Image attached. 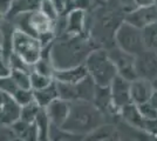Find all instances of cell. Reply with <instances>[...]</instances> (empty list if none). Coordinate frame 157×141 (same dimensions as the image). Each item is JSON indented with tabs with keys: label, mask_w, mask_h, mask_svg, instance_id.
Instances as JSON below:
<instances>
[{
	"label": "cell",
	"mask_w": 157,
	"mask_h": 141,
	"mask_svg": "<svg viewBox=\"0 0 157 141\" xmlns=\"http://www.w3.org/2000/svg\"><path fill=\"white\" fill-rule=\"evenodd\" d=\"M92 14H87V27L89 32L87 34L94 42L96 48L108 49L115 46L114 34L118 26L124 21L125 8L121 0H107L93 7Z\"/></svg>",
	"instance_id": "cell-1"
},
{
	"label": "cell",
	"mask_w": 157,
	"mask_h": 141,
	"mask_svg": "<svg viewBox=\"0 0 157 141\" xmlns=\"http://www.w3.org/2000/svg\"><path fill=\"white\" fill-rule=\"evenodd\" d=\"M96 46L87 34H62L55 37L49 47V59L55 69L75 67L85 64Z\"/></svg>",
	"instance_id": "cell-2"
},
{
	"label": "cell",
	"mask_w": 157,
	"mask_h": 141,
	"mask_svg": "<svg viewBox=\"0 0 157 141\" xmlns=\"http://www.w3.org/2000/svg\"><path fill=\"white\" fill-rule=\"evenodd\" d=\"M105 122V116L92 101L78 100L71 102L68 118L61 127L75 134L85 136Z\"/></svg>",
	"instance_id": "cell-3"
},
{
	"label": "cell",
	"mask_w": 157,
	"mask_h": 141,
	"mask_svg": "<svg viewBox=\"0 0 157 141\" xmlns=\"http://www.w3.org/2000/svg\"><path fill=\"white\" fill-rule=\"evenodd\" d=\"M88 75L96 86L108 87L113 79L117 75V71L105 48H95L87 57L85 64Z\"/></svg>",
	"instance_id": "cell-4"
},
{
	"label": "cell",
	"mask_w": 157,
	"mask_h": 141,
	"mask_svg": "<svg viewBox=\"0 0 157 141\" xmlns=\"http://www.w3.org/2000/svg\"><path fill=\"white\" fill-rule=\"evenodd\" d=\"M12 53L28 66H34L42 55V46L36 37L14 27L12 34Z\"/></svg>",
	"instance_id": "cell-5"
},
{
	"label": "cell",
	"mask_w": 157,
	"mask_h": 141,
	"mask_svg": "<svg viewBox=\"0 0 157 141\" xmlns=\"http://www.w3.org/2000/svg\"><path fill=\"white\" fill-rule=\"evenodd\" d=\"M115 46L132 55H137L145 49L142 29L123 21L114 34Z\"/></svg>",
	"instance_id": "cell-6"
},
{
	"label": "cell",
	"mask_w": 157,
	"mask_h": 141,
	"mask_svg": "<svg viewBox=\"0 0 157 141\" xmlns=\"http://www.w3.org/2000/svg\"><path fill=\"white\" fill-rule=\"evenodd\" d=\"M56 88H58V93H59L60 99H63L66 101H92L95 93V82L93 79L88 75L86 76L82 81H80L78 84H62V82H56Z\"/></svg>",
	"instance_id": "cell-7"
},
{
	"label": "cell",
	"mask_w": 157,
	"mask_h": 141,
	"mask_svg": "<svg viewBox=\"0 0 157 141\" xmlns=\"http://www.w3.org/2000/svg\"><path fill=\"white\" fill-rule=\"evenodd\" d=\"M107 52L116 67L117 75L124 78L128 81L137 79V73H136V67H135V55L123 52L116 46L108 48Z\"/></svg>",
	"instance_id": "cell-8"
},
{
	"label": "cell",
	"mask_w": 157,
	"mask_h": 141,
	"mask_svg": "<svg viewBox=\"0 0 157 141\" xmlns=\"http://www.w3.org/2000/svg\"><path fill=\"white\" fill-rule=\"evenodd\" d=\"M135 67L137 78L152 81L157 79V54L150 49H144L135 55Z\"/></svg>",
	"instance_id": "cell-9"
},
{
	"label": "cell",
	"mask_w": 157,
	"mask_h": 141,
	"mask_svg": "<svg viewBox=\"0 0 157 141\" xmlns=\"http://www.w3.org/2000/svg\"><path fill=\"white\" fill-rule=\"evenodd\" d=\"M109 89H110L113 107L116 111V113L120 115L121 108L131 102L130 81L125 80L124 78H122L120 75H116L109 85Z\"/></svg>",
	"instance_id": "cell-10"
},
{
	"label": "cell",
	"mask_w": 157,
	"mask_h": 141,
	"mask_svg": "<svg viewBox=\"0 0 157 141\" xmlns=\"http://www.w3.org/2000/svg\"><path fill=\"white\" fill-rule=\"evenodd\" d=\"M157 20V4L151 6L135 7L125 13L124 21L132 26L143 29L144 27L150 25Z\"/></svg>",
	"instance_id": "cell-11"
},
{
	"label": "cell",
	"mask_w": 157,
	"mask_h": 141,
	"mask_svg": "<svg viewBox=\"0 0 157 141\" xmlns=\"http://www.w3.org/2000/svg\"><path fill=\"white\" fill-rule=\"evenodd\" d=\"M20 107L8 94L0 92V125L11 126L20 119Z\"/></svg>",
	"instance_id": "cell-12"
},
{
	"label": "cell",
	"mask_w": 157,
	"mask_h": 141,
	"mask_svg": "<svg viewBox=\"0 0 157 141\" xmlns=\"http://www.w3.org/2000/svg\"><path fill=\"white\" fill-rule=\"evenodd\" d=\"M44 109H45V113H46L49 122L52 125L61 127L65 123L66 119L68 118L69 109H71V102L58 98L54 101H52Z\"/></svg>",
	"instance_id": "cell-13"
},
{
	"label": "cell",
	"mask_w": 157,
	"mask_h": 141,
	"mask_svg": "<svg viewBox=\"0 0 157 141\" xmlns=\"http://www.w3.org/2000/svg\"><path fill=\"white\" fill-rule=\"evenodd\" d=\"M87 12L80 8H73L66 13V32L67 34H86Z\"/></svg>",
	"instance_id": "cell-14"
},
{
	"label": "cell",
	"mask_w": 157,
	"mask_h": 141,
	"mask_svg": "<svg viewBox=\"0 0 157 141\" xmlns=\"http://www.w3.org/2000/svg\"><path fill=\"white\" fill-rule=\"evenodd\" d=\"M154 91L152 82L137 78L130 81V100L136 106L144 104L149 100L151 93Z\"/></svg>",
	"instance_id": "cell-15"
},
{
	"label": "cell",
	"mask_w": 157,
	"mask_h": 141,
	"mask_svg": "<svg viewBox=\"0 0 157 141\" xmlns=\"http://www.w3.org/2000/svg\"><path fill=\"white\" fill-rule=\"evenodd\" d=\"M88 76V72L85 65H78L75 67L65 68V69H55L53 74V79L56 82L62 84H78Z\"/></svg>",
	"instance_id": "cell-16"
},
{
	"label": "cell",
	"mask_w": 157,
	"mask_h": 141,
	"mask_svg": "<svg viewBox=\"0 0 157 141\" xmlns=\"http://www.w3.org/2000/svg\"><path fill=\"white\" fill-rule=\"evenodd\" d=\"M82 141H122L118 129L111 123H102L83 136Z\"/></svg>",
	"instance_id": "cell-17"
},
{
	"label": "cell",
	"mask_w": 157,
	"mask_h": 141,
	"mask_svg": "<svg viewBox=\"0 0 157 141\" xmlns=\"http://www.w3.org/2000/svg\"><path fill=\"white\" fill-rule=\"evenodd\" d=\"M40 2L41 0H13L10 10L5 14V19L11 21L13 18L21 13L35 11L40 7Z\"/></svg>",
	"instance_id": "cell-18"
},
{
	"label": "cell",
	"mask_w": 157,
	"mask_h": 141,
	"mask_svg": "<svg viewBox=\"0 0 157 141\" xmlns=\"http://www.w3.org/2000/svg\"><path fill=\"white\" fill-rule=\"evenodd\" d=\"M120 116L130 127L138 128V129H142V127H143L144 119L140 114L137 106L135 104H132V102H130V104L125 105L124 107L121 108Z\"/></svg>",
	"instance_id": "cell-19"
},
{
	"label": "cell",
	"mask_w": 157,
	"mask_h": 141,
	"mask_svg": "<svg viewBox=\"0 0 157 141\" xmlns=\"http://www.w3.org/2000/svg\"><path fill=\"white\" fill-rule=\"evenodd\" d=\"M33 95H34V101L41 108H45L52 101L59 98V93H58V88H56L55 81H53L52 84H49L45 88H41V89H38V91H33Z\"/></svg>",
	"instance_id": "cell-20"
},
{
	"label": "cell",
	"mask_w": 157,
	"mask_h": 141,
	"mask_svg": "<svg viewBox=\"0 0 157 141\" xmlns=\"http://www.w3.org/2000/svg\"><path fill=\"white\" fill-rule=\"evenodd\" d=\"M82 135L68 132L62 127L52 125L49 122V140L51 141H82Z\"/></svg>",
	"instance_id": "cell-21"
},
{
	"label": "cell",
	"mask_w": 157,
	"mask_h": 141,
	"mask_svg": "<svg viewBox=\"0 0 157 141\" xmlns=\"http://www.w3.org/2000/svg\"><path fill=\"white\" fill-rule=\"evenodd\" d=\"M144 46L157 54V20L142 29Z\"/></svg>",
	"instance_id": "cell-22"
},
{
	"label": "cell",
	"mask_w": 157,
	"mask_h": 141,
	"mask_svg": "<svg viewBox=\"0 0 157 141\" xmlns=\"http://www.w3.org/2000/svg\"><path fill=\"white\" fill-rule=\"evenodd\" d=\"M35 123L38 126V141H51L49 140V120L44 108L40 109L39 114L35 119Z\"/></svg>",
	"instance_id": "cell-23"
},
{
	"label": "cell",
	"mask_w": 157,
	"mask_h": 141,
	"mask_svg": "<svg viewBox=\"0 0 157 141\" xmlns=\"http://www.w3.org/2000/svg\"><path fill=\"white\" fill-rule=\"evenodd\" d=\"M53 81H54L53 76L44 75V74L39 73L34 69L29 73V82H31V89L32 91H38L41 88H45L49 84H52Z\"/></svg>",
	"instance_id": "cell-24"
},
{
	"label": "cell",
	"mask_w": 157,
	"mask_h": 141,
	"mask_svg": "<svg viewBox=\"0 0 157 141\" xmlns=\"http://www.w3.org/2000/svg\"><path fill=\"white\" fill-rule=\"evenodd\" d=\"M40 107L39 105L35 102V101H32L29 104H27L25 106H22L21 109H20V120L25 121V122H35V119L39 114Z\"/></svg>",
	"instance_id": "cell-25"
},
{
	"label": "cell",
	"mask_w": 157,
	"mask_h": 141,
	"mask_svg": "<svg viewBox=\"0 0 157 141\" xmlns=\"http://www.w3.org/2000/svg\"><path fill=\"white\" fill-rule=\"evenodd\" d=\"M29 73L24 69H17L12 68L10 69V75L14 80V82L18 85L19 88H31V82H29Z\"/></svg>",
	"instance_id": "cell-26"
},
{
	"label": "cell",
	"mask_w": 157,
	"mask_h": 141,
	"mask_svg": "<svg viewBox=\"0 0 157 141\" xmlns=\"http://www.w3.org/2000/svg\"><path fill=\"white\" fill-rule=\"evenodd\" d=\"M12 98L20 107L34 101V95H33V91L31 88H19Z\"/></svg>",
	"instance_id": "cell-27"
},
{
	"label": "cell",
	"mask_w": 157,
	"mask_h": 141,
	"mask_svg": "<svg viewBox=\"0 0 157 141\" xmlns=\"http://www.w3.org/2000/svg\"><path fill=\"white\" fill-rule=\"evenodd\" d=\"M18 89H19L18 85L14 82V80L11 78L10 74L0 76V92H4V93L13 96Z\"/></svg>",
	"instance_id": "cell-28"
},
{
	"label": "cell",
	"mask_w": 157,
	"mask_h": 141,
	"mask_svg": "<svg viewBox=\"0 0 157 141\" xmlns=\"http://www.w3.org/2000/svg\"><path fill=\"white\" fill-rule=\"evenodd\" d=\"M39 10L52 21H55L58 19V17L60 15L58 10L55 8L54 4H53L51 0H41Z\"/></svg>",
	"instance_id": "cell-29"
},
{
	"label": "cell",
	"mask_w": 157,
	"mask_h": 141,
	"mask_svg": "<svg viewBox=\"0 0 157 141\" xmlns=\"http://www.w3.org/2000/svg\"><path fill=\"white\" fill-rule=\"evenodd\" d=\"M137 108L140 114H141V116L143 118L144 120H152V119L157 118V111L151 106L148 101L144 102V104H141V105H137Z\"/></svg>",
	"instance_id": "cell-30"
},
{
	"label": "cell",
	"mask_w": 157,
	"mask_h": 141,
	"mask_svg": "<svg viewBox=\"0 0 157 141\" xmlns=\"http://www.w3.org/2000/svg\"><path fill=\"white\" fill-rule=\"evenodd\" d=\"M132 132V135H134V139L132 141H157V136L154 134H151L147 131H143V129H138V128H134L130 127Z\"/></svg>",
	"instance_id": "cell-31"
},
{
	"label": "cell",
	"mask_w": 157,
	"mask_h": 141,
	"mask_svg": "<svg viewBox=\"0 0 157 141\" xmlns=\"http://www.w3.org/2000/svg\"><path fill=\"white\" fill-rule=\"evenodd\" d=\"M142 129L157 136V118L152 119V120H144Z\"/></svg>",
	"instance_id": "cell-32"
},
{
	"label": "cell",
	"mask_w": 157,
	"mask_h": 141,
	"mask_svg": "<svg viewBox=\"0 0 157 141\" xmlns=\"http://www.w3.org/2000/svg\"><path fill=\"white\" fill-rule=\"evenodd\" d=\"M136 7H143V6H151L156 5L157 0H132Z\"/></svg>",
	"instance_id": "cell-33"
},
{
	"label": "cell",
	"mask_w": 157,
	"mask_h": 141,
	"mask_svg": "<svg viewBox=\"0 0 157 141\" xmlns=\"http://www.w3.org/2000/svg\"><path fill=\"white\" fill-rule=\"evenodd\" d=\"M12 2H13V0H0V12L6 14Z\"/></svg>",
	"instance_id": "cell-34"
},
{
	"label": "cell",
	"mask_w": 157,
	"mask_h": 141,
	"mask_svg": "<svg viewBox=\"0 0 157 141\" xmlns=\"http://www.w3.org/2000/svg\"><path fill=\"white\" fill-rule=\"evenodd\" d=\"M148 102L157 111V89H154V91H152V93H151Z\"/></svg>",
	"instance_id": "cell-35"
},
{
	"label": "cell",
	"mask_w": 157,
	"mask_h": 141,
	"mask_svg": "<svg viewBox=\"0 0 157 141\" xmlns=\"http://www.w3.org/2000/svg\"><path fill=\"white\" fill-rule=\"evenodd\" d=\"M4 21H5V14L0 12V25H1V24H2Z\"/></svg>",
	"instance_id": "cell-36"
},
{
	"label": "cell",
	"mask_w": 157,
	"mask_h": 141,
	"mask_svg": "<svg viewBox=\"0 0 157 141\" xmlns=\"http://www.w3.org/2000/svg\"><path fill=\"white\" fill-rule=\"evenodd\" d=\"M152 86H154V89H157V79L152 81Z\"/></svg>",
	"instance_id": "cell-37"
},
{
	"label": "cell",
	"mask_w": 157,
	"mask_h": 141,
	"mask_svg": "<svg viewBox=\"0 0 157 141\" xmlns=\"http://www.w3.org/2000/svg\"><path fill=\"white\" fill-rule=\"evenodd\" d=\"M95 1V5H98V4H101V2H105L107 0H94Z\"/></svg>",
	"instance_id": "cell-38"
},
{
	"label": "cell",
	"mask_w": 157,
	"mask_h": 141,
	"mask_svg": "<svg viewBox=\"0 0 157 141\" xmlns=\"http://www.w3.org/2000/svg\"><path fill=\"white\" fill-rule=\"evenodd\" d=\"M124 141H132V140H129V139H125Z\"/></svg>",
	"instance_id": "cell-39"
}]
</instances>
